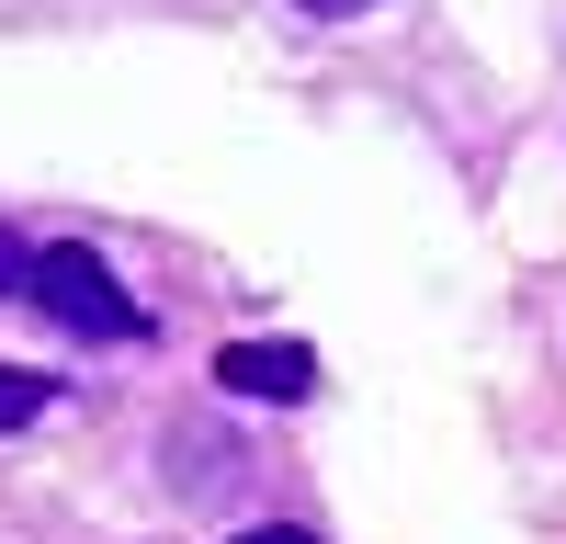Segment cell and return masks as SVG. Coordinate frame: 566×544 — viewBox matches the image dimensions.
Wrapping results in <instances>:
<instances>
[{
    "mask_svg": "<svg viewBox=\"0 0 566 544\" xmlns=\"http://www.w3.org/2000/svg\"><path fill=\"white\" fill-rule=\"evenodd\" d=\"M23 261H34V250L12 239V227H0V295H23Z\"/></svg>",
    "mask_w": 566,
    "mask_h": 544,
    "instance_id": "cell-4",
    "label": "cell"
},
{
    "mask_svg": "<svg viewBox=\"0 0 566 544\" xmlns=\"http://www.w3.org/2000/svg\"><path fill=\"white\" fill-rule=\"evenodd\" d=\"M295 12H306V23H363L374 0H295Z\"/></svg>",
    "mask_w": 566,
    "mask_h": 544,
    "instance_id": "cell-5",
    "label": "cell"
},
{
    "mask_svg": "<svg viewBox=\"0 0 566 544\" xmlns=\"http://www.w3.org/2000/svg\"><path fill=\"white\" fill-rule=\"evenodd\" d=\"M239 544H317V533H295V522H250Z\"/></svg>",
    "mask_w": 566,
    "mask_h": 544,
    "instance_id": "cell-6",
    "label": "cell"
},
{
    "mask_svg": "<svg viewBox=\"0 0 566 544\" xmlns=\"http://www.w3.org/2000/svg\"><path fill=\"white\" fill-rule=\"evenodd\" d=\"M216 386L250 397V408H306L317 397V352L306 341H227L216 352Z\"/></svg>",
    "mask_w": 566,
    "mask_h": 544,
    "instance_id": "cell-2",
    "label": "cell"
},
{
    "mask_svg": "<svg viewBox=\"0 0 566 544\" xmlns=\"http://www.w3.org/2000/svg\"><path fill=\"white\" fill-rule=\"evenodd\" d=\"M23 306H45L69 341H148V306L114 284V261L103 250H69V239L23 261Z\"/></svg>",
    "mask_w": 566,
    "mask_h": 544,
    "instance_id": "cell-1",
    "label": "cell"
},
{
    "mask_svg": "<svg viewBox=\"0 0 566 544\" xmlns=\"http://www.w3.org/2000/svg\"><path fill=\"white\" fill-rule=\"evenodd\" d=\"M45 375H23V363H0V431H23V420H45Z\"/></svg>",
    "mask_w": 566,
    "mask_h": 544,
    "instance_id": "cell-3",
    "label": "cell"
}]
</instances>
